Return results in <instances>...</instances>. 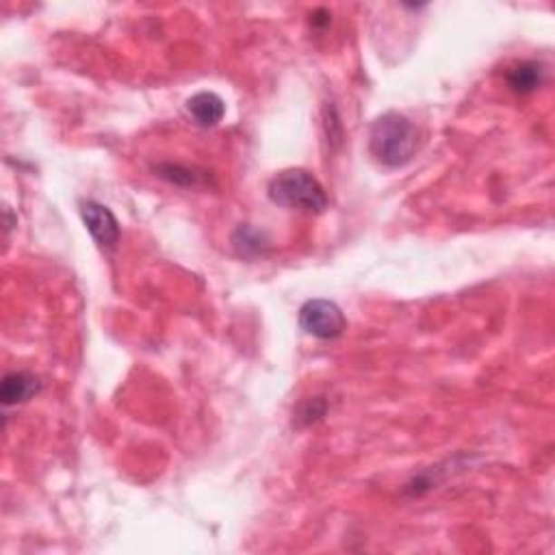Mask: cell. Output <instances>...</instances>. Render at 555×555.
Here are the masks:
<instances>
[{
    "label": "cell",
    "mask_w": 555,
    "mask_h": 555,
    "mask_svg": "<svg viewBox=\"0 0 555 555\" xmlns=\"http://www.w3.org/2000/svg\"><path fill=\"white\" fill-rule=\"evenodd\" d=\"M419 148V132L406 115L391 113L380 115L369 131V150L377 163L385 168H404L413 161Z\"/></svg>",
    "instance_id": "6da1fadb"
},
{
    "label": "cell",
    "mask_w": 555,
    "mask_h": 555,
    "mask_svg": "<svg viewBox=\"0 0 555 555\" xmlns=\"http://www.w3.org/2000/svg\"><path fill=\"white\" fill-rule=\"evenodd\" d=\"M268 196L278 207L317 215L327 207V196L321 182L307 170H285L274 176Z\"/></svg>",
    "instance_id": "7a4b0ae2"
},
{
    "label": "cell",
    "mask_w": 555,
    "mask_h": 555,
    "mask_svg": "<svg viewBox=\"0 0 555 555\" xmlns=\"http://www.w3.org/2000/svg\"><path fill=\"white\" fill-rule=\"evenodd\" d=\"M347 321L343 310L330 299H308L299 308V327L315 338H336L343 335Z\"/></svg>",
    "instance_id": "3957f363"
},
{
    "label": "cell",
    "mask_w": 555,
    "mask_h": 555,
    "mask_svg": "<svg viewBox=\"0 0 555 555\" xmlns=\"http://www.w3.org/2000/svg\"><path fill=\"white\" fill-rule=\"evenodd\" d=\"M83 221H85L87 230L92 232L93 241L98 243L102 249H115L120 241V224L115 219V215L104 207V204L93 202V200H87L83 202L81 207Z\"/></svg>",
    "instance_id": "277c9868"
},
{
    "label": "cell",
    "mask_w": 555,
    "mask_h": 555,
    "mask_svg": "<svg viewBox=\"0 0 555 555\" xmlns=\"http://www.w3.org/2000/svg\"><path fill=\"white\" fill-rule=\"evenodd\" d=\"M42 391L40 377L29 374V371H14L3 377V386H0V399L5 406H18V404L29 402Z\"/></svg>",
    "instance_id": "5b68a950"
},
{
    "label": "cell",
    "mask_w": 555,
    "mask_h": 555,
    "mask_svg": "<svg viewBox=\"0 0 555 555\" xmlns=\"http://www.w3.org/2000/svg\"><path fill=\"white\" fill-rule=\"evenodd\" d=\"M189 113L196 118L200 126H215L224 120L226 115V104L218 93L213 92H200L196 96L187 100Z\"/></svg>",
    "instance_id": "8992f818"
},
{
    "label": "cell",
    "mask_w": 555,
    "mask_h": 555,
    "mask_svg": "<svg viewBox=\"0 0 555 555\" xmlns=\"http://www.w3.org/2000/svg\"><path fill=\"white\" fill-rule=\"evenodd\" d=\"M542 83V65L534 61H523L508 72V85L514 93H530Z\"/></svg>",
    "instance_id": "52a82bcc"
},
{
    "label": "cell",
    "mask_w": 555,
    "mask_h": 555,
    "mask_svg": "<svg viewBox=\"0 0 555 555\" xmlns=\"http://www.w3.org/2000/svg\"><path fill=\"white\" fill-rule=\"evenodd\" d=\"M159 171L161 179L174 182V185H182V187H198V185H204V182L209 180V176L204 174H196L193 170L189 168H182V165H171V163H165V165H159V168H154Z\"/></svg>",
    "instance_id": "ba28073f"
},
{
    "label": "cell",
    "mask_w": 555,
    "mask_h": 555,
    "mask_svg": "<svg viewBox=\"0 0 555 555\" xmlns=\"http://www.w3.org/2000/svg\"><path fill=\"white\" fill-rule=\"evenodd\" d=\"M327 404L321 397H310L307 402H302L296 410V424L297 425H313L317 424L321 416L326 414Z\"/></svg>",
    "instance_id": "9c48e42d"
},
{
    "label": "cell",
    "mask_w": 555,
    "mask_h": 555,
    "mask_svg": "<svg viewBox=\"0 0 555 555\" xmlns=\"http://www.w3.org/2000/svg\"><path fill=\"white\" fill-rule=\"evenodd\" d=\"M232 241H235L237 252L241 254V257L243 254H246V257H252V254L263 252V248L268 246V243L263 241V235H258L257 230H249V229H239Z\"/></svg>",
    "instance_id": "30bf717a"
},
{
    "label": "cell",
    "mask_w": 555,
    "mask_h": 555,
    "mask_svg": "<svg viewBox=\"0 0 555 555\" xmlns=\"http://www.w3.org/2000/svg\"><path fill=\"white\" fill-rule=\"evenodd\" d=\"M310 18H313V20H310V24H313V26L330 24V14H327L326 9H317L313 15H310Z\"/></svg>",
    "instance_id": "8fae6325"
}]
</instances>
